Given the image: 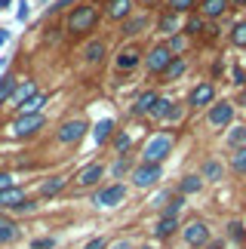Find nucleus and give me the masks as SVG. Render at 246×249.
I'll list each match as a JSON object with an SVG mask.
<instances>
[{
    "label": "nucleus",
    "instance_id": "603ef678",
    "mask_svg": "<svg viewBox=\"0 0 246 249\" xmlns=\"http://www.w3.org/2000/svg\"><path fill=\"white\" fill-rule=\"evenodd\" d=\"M9 3H13V0H0V13H3V9H9Z\"/></svg>",
    "mask_w": 246,
    "mask_h": 249
},
{
    "label": "nucleus",
    "instance_id": "72a5a7b5",
    "mask_svg": "<svg viewBox=\"0 0 246 249\" xmlns=\"http://www.w3.org/2000/svg\"><path fill=\"white\" fill-rule=\"evenodd\" d=\"M188 40H191V37L178 31V34H173V37L166 40V46H169V53H173V55H178V53H185V50H188Z\"/></svg>",
    "mask_w": 246,
    "mask_h": 249
},
{
    "label": "nucleus",
    "instance_id": "2eb2a0df",
    "mask_svg": "<svg viewBox=\"0 0 246 249\" xmlns=\"http://www.w3.org/2000/svg\"><path fill=\"white\" fill-rule=\"evenodd\" d=\"M157 31L163 34V37H173L182 31V16H176L173 9H163V13L157 16Z\"/></svg>",
    "mask_w": 246,
    "mask_h": 249
},
{
    "label": "nucleus",
    "instance_id": "20e7f679",
    "mask_svg": "<svg viewBox=\"0 0 246 249\" xmlns=\"http://www.w3.org/2000/svg\"><path fill=\"white\" fill-rule=\"evenodd\" d=\"M173 59H176V55L169 53L166 40H163V43H154V46L148 50V55H145V68H148V74H151V77H160V74L166 71V65L173 62Z\"/></svg>",
    "mask_w": 246,
    "mask_h": 249
},
{
    "label": "nucleus",
    "instance_id": "c03bdc74",
    "mask_svg": "<svg viewBox=\"0 0 246 249\" xmlns=\"http://www.w3.org/2000/svg\"><path fill=\"white\" fill-rule=\"evenodd\" d=\"M6 188H13V172L0 169V191H6Z\"/></svg>",
    "mask_w": 246,
    "mask_h": 249
},
{
    "label": "nucleus",
    "instance_id": "de8ad7c7",
    "mask_svg": "<svg viewBox=\"0 0 246 249\" xmlns=\"http://www.w3.org/2000/svg\"><path fill=\"white\" fill-rule=\"evenodd\" d=\"M139 3H141V6H145V9H157L160 3H163V0H139Z\"/></svg>",
    "mask_w": 246,
    "mask_h": 249
},
{
    "label": "nucleus",
    "instance_id": "9d476101",
    "mask_svg": "<svg viewBox=\"0 0 246 249\" xmlns=\"http://www.w3.org/2000/svg\"><path fill=\"white\" fill-rule=\"evenodd\" d=\"M212 102H215V83L212 80L197 83L191 89V95H188V105H191V108H210Z\"/></svg>",
    "mask_w": 246,
    "mask_h": 249
},
{
    "label": "nucleus",
    "instance_id": "423d86ee",
    "mask_svg": "<svg viewBox=\"0 0 246 249\" xmlns=\"http://www.w3.org/2000/svg\"><path fill=\"white\" fill-rule=\"evenodd\" d=\"M139 62H145L141 43H129V46H123V50L114 55V68L117 71H132V68H139Z\"/></svg>",
    "mask_w": 246,
    "mask_h": 249
},
{
    "label": "nucleus",
    "instance_id": "4c0bfd02",
    "mask_svg": "<svg viewBox=\"0 0 246 249\" xmlns=\"http://www.w3.org/2000/svg\"><path fill=\"white\" fill-rule=\"evenodd\" d=\"M228 237H231V240H237V243H243V240H246L243 225H240V222H228Z\"/></svg>",
    "mask_w": 246,
    "mask_h": 249
},
{
    "label": "nucleus",
    "instance_id": "2f4dec72",
    "mask_svg": "<svg viewBox=\"0 0 246 249\" xmlns=\"http://www.w3.org/2000/svg\"><path fill=\"white\" fill-rule=\"evenodd\" d=\"M173 99H157V105H154V108H151V114H148V117H154V120H166L169 117V111H173Z\"/></svg>",
    "mask_w": 246,
    "mask_h": 249
},
{
    "label": "nucleus",
    "instance_id": "ddd939ff",
    "mask_svg": "<svg viewBox=\"0 0 246 249\" xmlns=\"http://www.w3.org/2000/svg\"><path fill=\"white\" fill-rule=\"evenodd\" d=\"M157 99H160V92H157V89H145L141 95H136V102L129 105V114H132V117H148L151 108L157 105Z\"/></svg>",
    "mask_w": 246,
    "mask_h": 249
},
{
    "label": "nucleus",
    "instance_id": "f03ea898",
    "mask_svg": "<svg viewBox=\"0 0 246 249\" xmlns=\"http://www.w3.org/2000/svg\"><path fill=\"white\" fill-rule=\"evenodd\" d=\"M173 145H176L173 132H157V136H151L148 145L141 148V163H160V166H163V160L169 157Z\"/></svg>",
    "mask_w": 246,
    "mask_h": 249
},
{
    "label": "nucleus",
    "instance_id": "3c124183",
    "mask_svg": "<svg viewBox=\"0 0 246 249\" xmlns=\"http://www.w3.org/2000/svg\"><path fill=\"white\" fill-rule=\"evenodd\" d=\"M228 3H231L234 9H240V6H246V0H228Z\"/></svg>",
    "mask_w": 246,
    "mask_h": 249
},
{
    "label": "nucleus",
    "instance_id": "a18cd8bd",
    "mask_svg": "<svg viewBox=\"0 0 246 249\" xmlns=\"http://www.w3.org/2000/svg\"><path fill=\"white\" fill-rule=\"evenodd\" d=\"M31 9H28V0H18V22H28Z\"/></svg>",
    "mask_w": 246,
    "mask_h": 249
},
{
    "label": "nucleus",
    "instance_id": "8fccbe9b",
    "mask_svg": "<svg viewBox=\"0 0 246 249\" xmlns=\"http://www.w3.org/2000/svg\"><path fill=\"white\" fill-rule=\"evenodd\" d=\"M111 249H129V240H117V243L111 246Z\"/></svg>",
    "mask_w": 246,
    "mask_h": 249
},
{
    "label": "nucleus",
    "instance_id": "473e14b6",
    "mask_svg": "<svg viewBox=\"0 0 246 249\" xmlns=\"http://www.w3.org/2000/svg\"><path fill=\"white\" fill-rule=\"evenodd\" d=\"M231 169L237 172V176H246V145L231 151Z\"/></svg>",
    "mask_w": 246,
    "mask_h": 249
},
{
    "label": "nucleus",
    "instance_id": "cd10ccee",
    "mask_svg": "<svg viewBox=\"0 0 246 249\" xmlns=\"http://www.w3.org/2000/svg\"><path fill=\"white\" fill-rule=\"evenodd\" d=\"M16 74L13 71H6L3 77H0V105H6L9 102V95H13V89H16Z\"/></svg>",
    "mask_w": 246,
    "mask_h": 249
},
{
    "label": "nucleus",
    "instance_id": "a19ab883",
    "mask_svg": "<svg viewBox=\"0 0 246 249\" xmlns=\"http://www.w3.org/2000/svg\"><path fill=\"white\" fill-rule=\"evenodd\" d=\"M126 169H129V157L123 154V157L117 160V163L111 166V176H114V178H120V176H123V172H126Z\"/></svg>",
    "mask_w": 246,
    "mask_h": 249
},
{
    "label": "nucleus",
    "instance_id": "ea45409f",
    "mask_svg": "<svg viewBox=\"0 0 246 249\" xmlns=\"http://www.w3.org/2000/svg\"><path fill=\"white\" fill-rule=\"evenodd\" d=\"M231 83H234V86H243V89H246V71L240 68V65H234V68H231Z\"/></svg>",
    "mask_w": 246,
    "mask_h": 249
},
{
    "label": "nucleus",
    "instance_id": "4be33fe9",
    "mask_svg": "<svg viewBox=\"0 0 246 249\" xmlns=\"http://www.w3.org/2000/svg\"><path fill=\"white\" fill-rule=\"evenodd\" d=\"M206 25H210V22H206V18L194 9V13H188V16H185V22H182V34L197 37V34H203V31H206Z\"/></svg>",
    "mask_w": 246,
    "mask_h": 249
},
{
    "label": "nucleus",
    "instance_id": "f8f14e48",
    "mask_svg": "<svg viewBox=\"0 0 246 249\" xmlns=\"http://www.w3.org/2000/svg\"><path fill=\"white\" fill-rule=\"evenodd\" d=\"M105 53H108L105 40H89L80 50V59H83V65H89V68H99V65L105 62Z\"/></svg>",
    "mask_w": 246,
    "mask_h": 249
},
{
    "label": "nucleus",
    "instance_id": "a211bd4d",
    "mask_svg": "<svg viewBox=\"0 0 246 249\" xmlns=\"http://www.w3.org/2000/svg\"><path fill=\"white\" fill-rule=\"evenodd\" d=\"M148 25H151V18H148L145 13H141V16L132 13L126 22L120 25V34H123V37H139V34H145V28H148Z\"/></svg>",
    "mask_w": 246,
    "mask_h": 249
},
{
    "label": "nucleus",
    "instance_id": "e433bc0d",
    "mask_svg": "<svg viewBox=\"0 0 246 249\" xmlns=\"http://www.w3.org/2000/svg\"><path fill=\"white\" fill-rule=\"evenodd\" d=\"M114 151H117L120 157H123V154L129 151V136H126L123 129H117V132H114Z\"/></svg>",
    "mask_w": 246,
    "mask_h": 249
},
{
    "label": "nucleus",
    "instance_id": "dca6fc26",
    "mask_svg": "<svg viewBox=\"0 0 246 249\" xmlns=\"http://www.w3.org/2000/svg\"><path fill=\"white\" fill-rule=\"evenodd\" d=\"M40 89H37V80H18L16 83V89H13V95H9V105H13V111L18 108V105H25L31 95H37Z\"/></svg>",
    "mask_w": 246,
    "mask_h": 249
},
{
    "label": "nucleus",
    "instance_id": "37998d69",
    "mask_svg": "<svg viewBox=\"0 0 246 249\" xmlns=\"http://www.w3.org/2000/svg\"><path fill=\"white\" fill-rule=\"evenodd\" d=\"M74 3H80V0H55L50 6V13H65V6H74Z\"/></svg>",
    "mask_w": 246,
    "mask_h": 249
},
{
    "label": "nucleus",
    "instance_id": "f3484780",
    "mask_svg": "<svg viewBox=\"0 0 246 249\" xmlns=\"http://www.w3.org/2000/svg\"><path fill=\"white\" fill-rule=\"evenodd\" d=\"M105 16L111 22H126L132 16V0H105Z\"/></svg>",
    "mask_w": 246,
    "mask_h": 249
},
{
    "label": "nucleus",
    "instance_id": "393cba45",
    "mask_svg": "<svg viewBox=\"0 0 246 249\" xmlns=\"http://www.w3.org/2000/svg\"><path fill=\"white\" fill-rule=\"evenodd\" d=\"M46 102H50V95H46V92H37V95H31L25 105H18L16 114H43Z\"/></svg>",
    "mask_w": 246,
    "mask_h": 249
},
{
    "label": "nucleus",
    "instance_id": "aec40b11",
    "mask_svg": "<svg viewBox=\"0 0 246 249\" xmlns=\"http://www.w3.org/2000/svg\"><path fill=\"white\" fill-rule=\"evenodd\" d=\"M105 176V166L102 163H89V166H83L77 172V188H92V185H99V178Z\"/></svg>",
    "mask_w": 246,
    "mask_h": 249
},
{
    "label": "nucleus",
    "instance_id": "c756f323",
    "mask_svg": "<svg viewBox=\"0 0 246 249\" xmlns=\"http://www.w3.org/2000/svg\"><path fill=\"white\" fill-rule=\"evenodd\" d=\"M111 132H114V120L105 117V120H99V123H96V129H92V139H96L99 145H102V142H108Z\"/></svg>",
    "mask_w": 246,
    "mask_h": 249
},
{
    "label": "nucleus",
    "instance_id": "6e6552de",
    "mask_svg": "<svg viewBox=\"0 0 246 249\" xmlns=\"http://www.w3.org/2000/svg\"><path fill=\"white\" fill-rule=\"evenodd\" d=\"M234 120V102H212L210 111H206V123L212 129H222Z\"/></svg>",
    "mask_w": 246,
    "mask_h": 249
},
{
    "label": "nucleus",
    "instance_id": "bb28decb",
    "mask_svg": "<svg viewBox=\"0 0 246 249\" xmlns=\"http://www.w3.org/2000/svg\"><path fill=\"white\" fill-rule=\"evenodd\" d=\"M176 228H178V222L173 215H160V222H157V228H154V234L160 237V240H166V237H173L176 234Z\"/></svg>",
    "mask_w": 246,
    "mask_h": 249
},
{
    "label": "nucleus",
    "instance_id": "79ce46f5",
    "mask_svg": "<svg viewBox=\"0 0 246 249\" xmlns=\"http://www.w3.org/2000/svg\"><path fill=\"white\" fill-rule=\"evenodd\" d=\"M31 249H55V240L53 237H37V240H31Z\"/></svg>",
    "mask_w": 246,
    "mask_h": 249
},
{
    "label": "nucleus",
    "instance_id": "c9c22d12",
    "mask_svg": "<svg viewBox=\"0 0 246 249\" xmlns=\"http://www.w3.org/2000/svg\"><path fill=\"white\" fill-rule=\"evenodd\" d=\"M228 145H231V151L246 145V126H234V129L228 132Z\"/></svg>",
    "mask_w": 246,
    "mask_h": 249
},
{
    "label": "nucleus",
    "instance_id": "9b49d317",
    "mask_svg": "<svg viewBox=\"0 0 246 249\" xmlns=\"http://www.w3.org/2000/svg\"><path fill=\"white\" fill-rule=\"evenodd\" d=\"M182 237H185V243L188 246H206V240H210V228H206L203 222H188L182 228Z\"/></svg>",
    "mask_w": 246,
    "mask_h": 249
},
{
    "label": "nucleus",
    "instance_id": "412c9836",
    "mask_svg": "<svg viewBox=\"0 0 246 249\" xmlns=\"http://www.w3.org/2000/svg\"><path fill=\"white\" fill-rule=\"evenodd\" d=\"M18 237H22V228H18L16 218H6V215H0V246H6V243H16Z\"/></svg>",
    "mask_w": 246,
    "mask_h": 249
},
{
    "label": "nucleus",
    "instance_id": "5701e85b",
    "mask_svg": "<svg viewBox=\"0 0 246 249\" xmlns=\"http://www.w3.org/2000/svg\"><path fill=\"white\" fill-rule=\"evenodd\" d=\"M185 71H188V59H185V55H176V59L166 65V71L160 74V80H163V83H176Z\"/></svg>",
    "mask_w": 246,
    "mask_h": 249
},
{
    "label": "nucleus",
    "instance_id": "7ed1b4c3",
    "mask_svg": "<svg viewBox=\"0 0 246 249\" xmlns=\"http://www.w3.org/2000/svg\"><path fill=\"white\" fill-rule=\"evenodd\" d=\"M43 126H46L43 114H16L13 123H9V136L18 139V142H25V139H34Z\"/></svg>",
    "mask_w": 246,
    "mask_h": 249
},
{
    "label": "nucleus",
    "instance_id": "09e8293b",
    "mask_svg": "<svg viewBox=\"0 0 246 249\" xmlns=\"http://www.w3.org/2000/svg\"><path fill=\"white\" fill-rule=\"evenodd\" d=\"M9 40V31H6V28H0V46H3Z\"/></svg>",
    "mask_w": 246,
    "mask_h": 249
},
{
    "label": "nucleus",
    "instance_id": "0eeeda50",
    "mask_svg": "<svg viewBox=\"0 0 246 249\" xmlns=\"http://www.w3.org/2000/svg\"><path fill=\"white\" fill-rule=\"evenodd\" d=\"M123 197H126V185H120V181H114V185L102 188L92 194V203H96L99 209H108V206H120Z\"/></svg>",
    "mask_w": 246,
    "mask_h": 249
},
{
    "label": "nucleus",
    "instance_id": "7c9ffc66",
    "mask_svg": "<svg viewBox=\"0 0 246 249\" xmlns=\"http://www.w3.org/2000/svg\"><path fill=\"white\" fill-rule=\"evenodd\" d=\"M166 9H173L176 16H188L197 9V0H166Z\"/></svg>",
    "mask_w": 246,
    "mask_h": 249
},
{
    "label": "nucleus",
    "instance_id": "4d7b16f0",
    "mask_svg": "<svg viewBox=\"0 0 246 249\" xmlns=\"http://www.w3.org/2000/svg\"><path fill=\"white\" fill-rule=\"evenodd\" d=\"M40 3H43V0H40Z\"/></svg>",
    "mask_w": 246,
    "mask_h": 249
},
{
    "label": "nucleus",
    "instance_id": "5fc2aeb1",
    "mask_svg": "<svg viewBox=\"0 0 246 249\" xmlns=\"http://www.w3.org/2000/svg\"><path fill=\"white\" fill-rule=\"evenodd\" d=\"M141 249H151V246H141Z\"/></svg>",
    "mask_w": 246,
    "mask_h": 249
},
{
    "label": "nucleus",
    "instance_id": "a878e982",
    "mask_svg": "<svg viewBox=\"0 0 246 249\" xmlns=\"http://www.w3.org/2000/svg\"><path fill=\"white\" fill-rule=\"evenodd\" d=\"M200 178H210V181H222V178H225V166H222V163H219V160H215V157L203 160Z\"/></svg>",
    "mask_w": 246,
    "mask_h": 249
},
{
    "label": "nucleus",
    "instance_id": "39448f33",
    "mask_svg": "<svg viewBox=\"0 0 246 249\" xmlns=\"http://www.w3.org/2000/svg\"><path fill=\"white\" fill-rule=\"evenodd\" d=\"M87 129H89L87 120H65L59 126V132H55V142H59V145H77V142L87 136Z\"/></svg>",
    "mask_w": 246,
    "mask_h": 249
},
{
    "label": "nucleus",
    "instance_id": "6e6d98bb",
    "mask_svg": "<svg viewBox=\"0 0 246 249\" xmlns=\"http://www.w3.org/2000/svg\"><path fill=\"white\" fill-rule=\"evenodd\" d=\"M0 157H3V151H0Z\"/></svg>",
    "mask_w": 246,
    "mask_h": 249
},
{
    "label": "nucleus",
    "instance_id": "b1692460",
    "mask_svg": "<svg viewBox=\"0 0 246 249\" xmlns=\"http://www.w3.org/2000/svg\"><path fill=\"white\" fill-rule=\"evenodd\" d=\"M22 200H25V191L18 188V185L0 191V209H13V213H16V206L22 203Z\"/></svg>",
    "mask_w": 246,
    "mask_h": 249
},
{
    "label": "nucleus",
    "instance_id": "4468645a",
    "mask_svg": "<svg viewBox=\"0 0 246 249\" xmlns=\"http://www.w3.org/2000/svg\"><path fill=\"white\" fill-rule=\"evenodd\" d=\"M231 9L228 0H200V6H197V13H200L206 22H215V18H222L225 13Z\"/></svg>",
    "mask_w": 246,
    "mask_h": 249
},
{
    "label": "nucleus",
    "instance_id": "f704fd0d",
    "mask_svg": "<svg viewBox=\"0 0 246 249\" xmlns=\"http://www.w3.org/2000/svg\"><path fill=\"white\" fill-rule=\"evenodd\" d=\"M228 40H231L234 46H246V18H243V22H237V25L228 31Z\"/></svg>",
    "mask_w": 246,
    "mask_h": 249
},
{
    "label": "nucleus",
    "instance_id": "f257e3e1",
    "mask_svg": "<svg viewBox=\"0 0 246 249\" xmlns=\"http://www.w3.org/2000/svg\"><path fill=\"white\" fill-rule=\"evenodd\" d=\"M99 18H102L99 3H92V0H80V3H74L68 9V16H65V34H68V37H87L89 31L99 28Z\"/></svg>",
    "mask_w": 246,
    "mask_h": 249
},
{
    "label": "nucleus",
    "instance_id": "58836bf2",
    "mask_svg": "<svg viewBox=\"0 0 246 249\" xmlns=\"http://www.w3.org/2000/svg\"><path fill=\"white\" fill-rule=\"evenodd\" d=\"M182 206H185V197L178 194V197H173V200H169V203H166L163 215H173V218H176V213H178V209H182Z\"/></svg>",
    "mask_w": 246,
    "mask_h": 249
},
{
    "label": "nucleus",
    "instance_id": "864d4df0",
    "mask_svg": "<svg viewBox=\"0 0 246 249\" xmlns=\"http://www.w3.org/2000/svg\"><path fill=\"white\" fill-rule=\"evenodd\" d=\"M240 105H246V89H243V92H240Z\"/></svg>",
    "mask_w": 246,
    "mask_h": 249
},
{
    "label": "nucleus",
    "instance_id": "1a4fd4ad",
    "mask_svg": "<svg viewBox=\"0 0 246 249\" xmlns=\"http://www.w3.org/2000/svg\"><path fill=\"white\" fill-rule=\"evenodd\" d=\"M160 176H163V166L160 163H139L132 169V185L136 188H151V185H157Z\"/></svg>",
    "mask_w": 246,
    "mask_h": 249
},
{
    "label": "nucleus",
    "instance_id": "49530a36",
    "mask_svg": "<svg viewBox=\"0 0 246 249\" xmlns=\"http://www.w3.org/2000/svg\"><path fill=\"white\" fill-rule=\"evenodd\" d=\"M105 246H108L105 237H96V240H89V243H87V249H105Z\"/></svg>",
    "mask_w": 246,
    "mask_h": 249
},
{
    "label": "nucleus",
    "instance_id": "6ab92c4d",
    "mask_svg": "<svg viewBox=\"0 0 246 249\" xmlns=\"http://www.w3.org/2000/svg\"><path fill=\"white\" fill-rule=\"evenodd\" d=\"M65 188H68V176H50L40 188H37V200L55 197V194H59V191H65Z\"/></svg>",
    "mask_w": 246,
    "mask_h": 249
},
{
    "label": "nucleus",
    "instance_id": "c85d7f7f",
    "mask_svg": "<svg viewBox=\"0 0 246 249\" xmlns=\"http://www.w3.org/2000/svg\"><path fill=\"white\" fill-rule=\"evenodd\" d=\"M203 188V178L200 176H185L182 181H178V194H197V191H200Z\"/></svg>",
    "mask_w": 246,
    "mask_h": 249
}]
</instances>
